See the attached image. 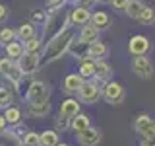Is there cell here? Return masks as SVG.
I'll list each match as a JSON object with an SVG mask.
<instances>
[{"instance_id": "obj_6", "label": "cell", "mask_w": 155, "mask_h": 146, "mask_svg": "<svg viewBox=\"0 0 155 146\" xmlns=\"http://www.w3.org/2000/svg\"><path fill=\"white\" fill-rule=\"evenodd\" d=\"M78 96L84 103H95L101 97V88L95 84V82H84L81 88L78 90Z\"/></svg>"}, {"instance_id": "obj_7", "label": "cell", "mask_w": 155, "mask_h": 146, "mask_svg": "<svg viewBox=\"0 0 155 146\" xmlns=\"http://www.w3.org/2000/svg\"><path fill=\"white\" fill-rule=\"evenodd\" d=\"M132 70L138 74L140 78H151L153 76V64L145 55H140V57H134L132 61Z\"/></svg>"}, {"instance_id": "obj_11", "label": "cell", "mask_w": 155, "mask_h": 146, "mask_svg": "<svg viewBox=\"0 0 155 146\" xmlns=\"http://www.w3.org/2000/svg\"><path fill=\"white\" fill-rule=\"evenodd\" d=\"M78 140H80L81 146H95V144H99V140H101V130L87 127L81 133H78Z\"/></svg>"}, {"instance_id": "obj_40", "label": "cell", "mask_w": 155, "mask_h": 146, "mask_svg": "<svg viewBox=\"0 0 155 146\" xmlns=\"http://www.w3.org/2000/svg\"><path fill=\"white\" fill-rule=\"evenodd\" d=\"M56 146H68V144H60V142H58V144H56Z\"/></svg>"}, {"instance_id": "obj_20", "label": "cell", "mask_w": 155, "mask_h": 146, "mask_svg": "<svg viewBox=\"0 0 155 146\" xmlns=\"http://www.w3.org/2000/svg\"><path fill=\"white\" fill-rule=\"evenodd\" d=\"M56 144H58L56 130H45L39 134V146H56Z\"/></svg>"}, {"instance_id": "obj_2", "label": "cell", "mask_w": 155, "mask_h": 146, "mask_svg": "<svg viewBox=\"0 0 155 146\" xmlns=\"http://www.w3.org/2000/svg\"><path fill=\"white\" fill-rule=\"evenodd\" d=\"M70 16H66L64 12H58V10H51V16H48L47 23H45V37L51 39L56 33H60L64 29V22H68Z\"/></svg>"}, {"instance_id": "obj_16", "label": "cell", "mask_w": 155, "mask_h": 146, "mask_svg": "<svg viewBox=\"0 0 155 146\" xmlns=\"http://www.w3.org/2000/svg\"><path fill=\"white\" fill-rule=\"evenodd\" d=\"M107 45L105 43H101V41H93V43H89L87 45V55H89L93 61H101L105 55H107Z\"/></svg>"}, {"instance_id": "obj_15", "label": "cell", "mask_w": 155, "mask_h": 146, "mask_svg": "<svg viewBox=\"0 0 155 146\" xmlns=\"http://www.w3.org/2000/svg\"><path fill=\"white\" fill-rule=\"evenodd\" d=\"M80 113V103L78 99H66L60 103V115L66 117V119H74V117Z\"/></svg>"}, {"instance_id": "obj_4", "label": "cell", "mask_w": 155, "mask_h": 146, "mask_svg": "<svg viewBox=\"0 0 155 146\" xmlns=\"http://www.w3.org/2000/svg\"><path fill=\"white\" fill-rule=\"evenodd\" d=\"M27 101L29 103H45L48 101V88L45 82L37 80V82H31L27 88Z\"/></svg>"}, {"instance_id": "obj_41", "label": "cell", "mask_w": 155, "mask_h": 146, "mask_svg": "<svg viewBox=\"0 0 155 146\" xmlns=\"http://www.w3.org/2000/svg\"><path fill=\"white\" fill-rule=\"evenodd\" d=\"M153 129H155V123H153Z\"/></svg>"}, {"instance_id": "obj_37", "label": "cell", "mask_w": 155, "mask_h": 146, "mask_svg": "<svg viewBox=\"0 0 155 146\" xmlns=\"http://www.w3.org/2000/svg\"><path fill=\"white\" fill-rule=\"evenodd\" d=\"M6 123H8V121H6V117H4V115H0V130H4V129H6Z\"/></svg>"}, {"instance_id": "obj_35", "label": "cell", "mask_w": 155, "mask_h": 146, "mask_svg": "<svg viewBox=\"0 0 155 146\" xmlns=\"http://www.w3.org/2000/svg\"><path fill=\"white\" fill-rule=\"evenodd\" d=\"M76 2H78V6H85V8H89V6H93L97 0H76Z\"/></svg>"}, {"instance_id": "obj_10", "label": "cell", "mask_w": 155, "mask_h": 146, "mask_svg": "<svg viewBox=\"0 0 155 146\" xmlns=\"http://www.w3.org/2000/svg\"><path fill=\"white\" fill-rule=\"evenodd\" d=\"M0 74L8 76L12 82H18L19 78H21V70H19V66L14 64L12 58H0Z\"/></svg>"}, {"instance_id": "obj_5", "label": "cell", "mask_w": 155, "mask_h": 146, "mask_svg": "<svg viewBox=\"0 0 155 146\" xmlns=\"http://www.w3.org/2000/svg\"><path fill=\"white\" fill-rule=\"evenodd\" d=\"M136 133L142 136L143 140H155V129H153V121L149 115H140L136 119Z\"/></svg>"}, {"instance_id": "obj_21", "label": "cell", "mask_w": 155, "mask_h": 146, "mask_svg": "<svg viewBox=\"0 0 155 146\" xmlns=\"http://www.w3.org/2000/svg\"><path fill=\"white\" fill-rule=\"evenodd\" d=\"M70 127L76 130V133H81L84 129H87V127H89V117H87V115H81V113H78L74 119H72Z\"/></svg>"}, {"instance_id": "obj_9", "label": "cell", "mask_w": 155, "mask_h": 146, "mask_svg": "<svg viewBox=\"0 0 155 146\" xmlns=\"http://www.w3.org/2000/svg\"><path fill=\"white\" fill-rule=\"evenodd\" d=\"M149 47H151V43H149V39L145 35H134L132 39H130V43H128V51L132 53L134 57L147 55Z\"/></svg>"}, {"instance_id": "obj_29", "label": "cell", "mask_w": 155, "mask_h": 146, "mask_svg": "<svg viewBox=\"0 0 155 146\" xmlns=\"http://www.w3.org/2000/svg\"><path fill=\"white\" fill-rule=\"evenodd\" d=\"M39 45H41V41H39V37H35L33 35L29 41H25V45H23V49L25 51H29V53H35V51H39Z\"/></svg>"}, {"instance_id": "obj_24", "label": "cell", "mask_w": 155, "mask_h": 146, "mask_svg": "<svg viewBox=\"0 0 155 146\" xmlns=\"http://www.w3.org/2000/svg\"><path fill=\"white\" fill-rule=\"evenodd\" d=\"M95 76L99 80H107L110 76V66L103 61H95Z\"/></svg>"}, {"instance_id": "obj_31", "label": "cell", "mask_w": 155, "mask_h": 146, "mask_svg": "<svg viewBox=\"0 0 155 146\" xmlns=\"http://www.w3.org/2000/svg\"><path fill=\"white\" fill-rule=\"evenodd\" d=\"M10 99H12L10 92L6 90V88H0V107H6L10 103Z\"/></svg>"}, {"instance_id": "obj_18", "label": "cell", "mask_w": 155, "mask_h": 146, "mask_svg": "<svg viewBox=\"0 0 155 146\" xmlns=\"http://www.w3.org/2000/svg\"><path fill=\"white\" fill-rule=\"evenodd\" d=\"M142 10H143V4L140 2V0H128V4H126L124 12H126V16H128V18L138 19L140 14H142Z\"/></svg>"}, {"instance_id": "obj_25", "label": "cell", "mask_w": 155, "mask_h": 146, "mask_svg": "<svg viewBox=\"0 0 155 146\" xmlns=\"http://www.w3.org/2000/svg\"><path fill=\"white\" fill-rule=\"evenodd\" d=\"M80 76H81V78L95 76V61H93V58L81 62V66H80Z\"/></svg>"}, {"instance_id": "obj_26", "label": "cell", "mask_w": 155, "mask_h": 146, "mask_svg": "<svg viewBox=\"0 0 155 146\" xmlns=\"http://www.w3.org/2000/svg\"><path fill=\"white\" fill-rule=\"evenodd\" d=\"M48 101H45V103H29V113L35 115V117H43L48 113Z\"/></svg>"}, {"instance_id": "obj_32", "label": "cell", "mask_w": 155, "mask_h": 146, "mask_svg": "<svg viewBox=\"0 0 155 146\" xmlns=\"http://www.w3.org/2000/svg\"><path fill=\"white\" fill-rule=\"evenodd\" d=\"M70 121H72V119H66V117L60 115V117H58V121H56V129H58V130H66L68 127H70Z\"/></svg>"}, {"instance_id": "obj_22", "label": "cell", "mask_w": 155, "mask_h": 146, "mask_svg": "<svg viewBox=\"0 0 155 146\" xmlns=\"http://www.w3.org/2000/svg\"><path fill=\"white\" fill-rule=\"evenodd\" d=\"M140 23H143V26H153L155 23V10L151 6H143L142 14H140Z\"/></svg>"}, {"instance_id": "obj_8", "label": "cell", "mask_w": 155, "mask_h": 146, "mask_svg": "<svg viewBox=\"0 0 155 146\" xmlns=\"http://www.w3.org/2000/svg\"><path fill=\"white\" fill-rule=\"evenodd\" d=\"M103 96L109 103L113 105H118L120 101L124 99V88L118 84V82H109L105 88H103Z\"/></svg>"}, {"instance_id": "obj_33", "label": "cell", "mask_w": 155, "mask_h": 146, "mask_svg": "<svg viewBox=\"0 0 155 146\" xmlns=\"http://www.w3.org/2000/svg\"><path fill=\"white\" fill-rule=\"evenodd\" d=\"M126 4H128V0H110V6L114 10H118V12H122L126 8Z\"/></svg>"}, {"instance_id": "obj_39", "label": "cell", "mask_w": 155, "mask_h": 146, "mask_svg": "<svg viewBox=\"0 0 155 146\" xmlns=\"http://www.w3.org/2000/svg\"><path fill=\"white\" fill-rule=\"evenodd\" d=\"M97 2H101V4H107V2H110V0H97Z\"/></svg>"}, {"instance_id": "obj_17", "label": "cell", "mask_w": 155, "mask_h": 146, "mask_svg": "<svg viewBox=\"0 0 155 146\" xmlns=\"http://www.w3.org/2000/svg\"><path fill=\"white\" fill-rule=\"evenodd\" d=\"M23 53H25V49H23V45L19 41H16V39H14V41H10V43H6V55L12 58V61H14V58L18 61Z\"/></svg>"}, {"instance_id": "obj_23", "label": "cell", "mask_w": 155, "mask_h": 146, "mask_svg": "<svg viewBox=\"0 0 155 146\" xmlns=\"http://www.w3.org/2000/svg\"><path fill=\"white\" fill-rule=\"evenodd\" d=\"M33 35H35V26H33V22L31 23H23V26L18 29V39H21L23 43L29 41Z\"/></svg>"}, {"instance_id": "obj_12", "label": "cell", "mask_w": 155, "mask_h": 146, "mask_svg": "<svg viewBox=\"0 0 155 146\" xmlns=\"http://www.w3.org/2000/svg\"><path fill=\"white\" fill-rule=\"evenodd\" d=\"M70 22L74 26H85V23L91 22V14L85 6H76L74 10L70 12Z\"/></svg>"}, {"instance_id": "obj_14", "label": "cell", "mask_w": 155, "mask_h": 146, "mask_svg": "<svg viewBox=\"0 0 155 146\" xmlns=\"http://www.w3.org/2000/svg\"><path fill=\"white\" fill-rule=\"evenodd\" d=\"M97 37H99V29L89 22V23H85V26H84V29H81V33H80V43L89 45V43L97 41Z\"/></svg>"}, {"instance_id": "obj_34", "label": "cell", "mask_w": 155, "mask_h": 146, "mask_svg": "<svg viewBox=\"0 0 155 146\" xmlns=\"http://www.w3.org/2000/svg\"><path fill=\"white\" fill-rule=\"evenodd\" d=\"M6 18H8V10H6V6H4V4H0V23L6 22Z\"/></svg>"}, {"instance_id": "obj_28", "label": "cell", "mask_w": 155, "mask_h": 146, "mask_svg": "<svg viewBox=\"0 0 155 146\" xmlns=\"http://www.w3.org/2000/svg\"><path fill=\"white\" fill-rule=\"evenodd\" d=\"M14 37H16V31L10 27H2L0 29V43H10L14 41Z\"/></svg>"}, {"instance_id": "obj_27", "label": "cell", "mask_w": 155, "mask_h": 146, "mask_svg": "<svg viewBox=\"0 0 155 146\" xmlns=\"http://www.w3.org/2000/svg\"><path fill=\"white\" fill-rule=\"evenodd\" d=\"M4 117H6V121H8V123L18 125V123H19V119H21V113H19V109H18V107H8V109H6V113H4Z\"/></svg>"}, {"instance_id": "obj_13", "label": "cell", "mask_w": 155, "mask_h": 146, "mask_svg": "<svg viewBox=\"0 0 155 146\" xmlns=\"http://www.w3.org/2000/svg\"><path fill=\"white\" fill-rule=\"evenodd\" d=\"M81 84H84V78H81L80 74H68V76L64 78L62 90H64L66 94H76V92L81 88Z\"/></svg>"}, {"instance_id": "obj_30", "label": "cell", "mask_w": 155, "mask_h": 146, "mask_svg": "<svg viewBox=\"0 0 155 146\" xmlns=\"http://www.w3.org/2000/svg\"><path fill=\"white\" fill-rule=\"evenodd\" d=\"M23 142H25V146H39V134L37 133H27L23 136Z\"/></svg>"}, {"instance_id": "obj_1", "label": "cell", "mask_w": 155, "mask_h": 146, "mask_svg": "<svg viewBox=\"0 0 155 146\" xmlns=\"http://www.w3.org/2000/svg\"><path fill=\"white\" fill-rule=\"evenodd\" d=\"M72 41H74V31H72V29H68V27H64L60 33H56L54 37H51V41H48L47 47H45L43 58H45L47 62L60 58L68 51V49H70Z\"/></svg>"}, {"instance_id": "obj_38", "label": "cell", "mask_w": 155, "mask_h": 146, "mask_svg": "<svg viewBox=\"0 0 155 146\" xmlns=\"http://www.w3.org/2000/svg\"><path fill=\"white\" fill-rule=\"evenodd\" d=\"M142 146H155V140H143Z\"/></svg>"}, {"instance_id": "obj_19", "label": "cell", "mask_w": 155, "mask_h": 146, "mask_svg": "<svg viewBox=\"0 0 155 146\" xmlns=\"http://www.w3.org/2000/svg\"><path fill=\"white\" fill-rule=\"evenodd\" d=\"M91 23L101 31V29H107L110 26V19H109V16H107L103 10H99V12H95L93 16H91Z\"/></svg>"}, {"instance_id": "obj_3", "label": "cell", "mask_w": 155, "mask_h": 146, "mask_svg": "<svg viewBox=\"0 0 155 146\" xmlns=\"http://www.w3.org/2000/svg\"><path fill=\"white\" fill-rule=\"evenodd\" d=\"M39 64H41V55H39V51H35V53L25 51L18 58V66H19V70H21V74H33V72H37Z\"/></svg>"}, {"instance_id": "obj_36", "label": "cell", "mask_w": 155, "mask_h": 146, "mask_svg": "<svg viewBox=\"0 0 155 146\" xmlns=\"http://www.w3.org/2000/svg\"><path fill=\"white\" fill-rule=\"evenodd\" d=\"M47 4H48V6H52V8H58L60 4H64V0H47Z\"/></svg>"}]
</instances>
